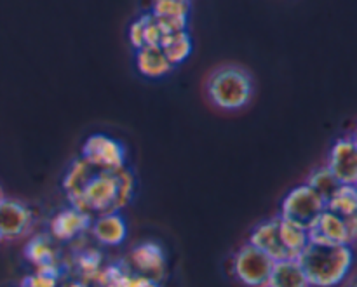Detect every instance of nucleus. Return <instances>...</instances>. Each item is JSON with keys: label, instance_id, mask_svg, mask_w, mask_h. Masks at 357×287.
<instances>
[{"label": "nucleus", "instance_id": "1", "mask_svg": "<svg viewBox=\"0 0 357 287\" xmlns=\"http://www.w3.org/2000/svg\"><path fill=\"white\" fill-rule=\"evenodd\" d=\"M296 261L302 267L309 286L337 287L351 272L354 253L351 246L309 239Z\"/></svg>", "mask_w": 357, "mask_h": 287}, {"label": "nucleus", "instance_id": "2", "mask_svg": "<svg viewBox=\"0 0 357 287\" xmlns=\"http://www.w3.org/2000/svg\"><path fill=\"white\" fill-rule=\"evenodd\" d=\"M253 77L239 65H223L209 73L206 80L208 100L220 110L237 111L248 107L253 98Z\"/></svg>", "mask_w": 357, "mask_h": 287}, {"label": "nucleus", "instance_id": "3", "mask_svg": "<svg viewBox=\"0 0 357 287\" xmlns=\"http://www.w3.org/2000/svg\"><path fill=\"white\" fill-rule=\"evenodd\" d=\"M324 211L326 204L323 199L305 183L298 185L286 194V197L282 199L279 219L309 233Z\"/></svg>", "mask_w": 357, "mask_h": 287}, {"label": "nucleus", "instance_id": "4", "mask_svg": "<svg viewBox=\"0 0 357 287\" xmlns=\"http://www.w3.org/2000/svg\"><path fill=\"white\" fill-rule=\"evenodd\" d=\"M82 159L94 169L114 171L124 167V145L105 134H93L82 146Z\"/></svg>", "mask_w": 357, "mask_h": 287}, {"label": "nucleus", "instance_id": "5", "mask_svg": "<svg viewBox=\"0 0 357 287\" xmlns=\"http://www.w3.org/2000/svg\"><path fill=\"white\" fill-rule=\"evenodd\" d=\"M274 261L253 246H244L234 258V274L248 287L267 286Z\"/></svg>", "mask_w": 357, "mask_h": 287}, {"label": "nucleus", "instance_id": "6", "mask_svg": "<svg viewBox=\"0 0 357 287\" xmlns=\"http://www.w3.org/2000/svg\"><path fill=\"white\" fill-rule=\"evenodd\" d=\"M357 216L352 218H342L331 211H324L321 215L319 222L316 223L309 232V239L326 240V242L342 244V246H351L356 239L357 232Z\"/></svg>", "mask_w": 357, "mask_h": 287}, {"label": "nucleus", "instance_id": "7", "mask_svg": "<svg viewBox=\"0 0 357 287\" xmlns=\"http://www.w3.org/2000/svg\"><path fill=\"white\" fill-rule=\"evenodd\" d=\"M328 171L340 185H356L357 181V143L354 136L340 138L328 155Z\"/></svg>", "mask_w": 357, "mask_h": 287}, {"label": "nucleus", "instance_id": "8", "mask_svg": "<svg viewBox=\"0 0 357 287\" xmlns=\"http://www.w3.org/2000/svg\"><path fill=\"white\" fill-rule=\"evenodd\" d=\"M31 219L30 209L23 202L3 197L0 201V239H20L30 230Z\"/></svg>", "mask_w": 357, "mask_h": 287}, {"label": "nucleus", "instance_id": "9", "mask_svg": "<svg viewBox=\"0 0 357 287\" xmlns=\"http://www.w3.org/2000/svg\"><path fill=\"white\" fill-rule=\"evenodd\" d=\"M190 0H152V17L164 35L187 30Z\"/></svg>", "mask_w": 357, "mask_h": 287}, {"label": "nucleus", "instance_id": "10", "mask_svg": "<svg viewBox=\"0 0 357 287\" xmlns=\"http://www.w3.org/2000/svg\"><path fill=\"white\" fill-rule=\"evenodd\" d=\"M250 246L257 247L258 251L267 254L272 261L295 260V258H291V254L288 253L284 244H282L281 233H279V218L260 223V225L251 232Z\"/></svg>", "mask_w": 357, "mask_h": 287}, {"label": "nucleus", "instance_id": "11", "mask_svg": "<svg viewBox=\"0 0 357 287\" xmlns=\"http://www.w3.org/2000/svg\"><path fill=\"white\" fill-rule=\"evenodd\" d=\"M91 223L93 222H91L89 212L82 211V209L70 208L65 209V211H59L52 218L51 232L58 239L70 240L79 235V233L86 232L87 228H91Z\"/></svg>", "mask_w": 357, "mask_h": 287}, {"label": "nucleus", "instance_id": "12", "mask_svg": "<svg viewBox=\"0 0 357 287\" xmlns=\"http://www.w3.org/2000/svg\"><path fill=\"white\" fill-rule=\"evenodd\" d=\"M91 230L98 242L105 246H119L128 237V225L117 212H105L96 222L91 223Z\"/></svg>", "mask_w": 357, "mask_h": 287}, {"label": "nucleus", "instance_id": "13", "mask_svg": "<svg viewBox=\"0 0 357 287\" xmlns=\"http://www.w3.org/2000/svg\"><path fill=\"white\" fill-rule=\"evenodd\" d=\"M136 68L143 77L160 79V77L167 75L174 66L166 58L162 49L157 45H145L136 51Z\"/></svg>", "mask_w": 357, "mask_h": 287}, {"label": "nucleus", "instance_id": "14", "mask_svg": "<svg viewBox=\"0 0 357 287\" xmlns=\"http://www.w3.org/2000/svg\"><path fill=\"white\" fill-rule=\"evenodd\" d=\"M268 287H310L296 260L274 261L267 281Z\"/></svg>", "mask_w": 357, "mask_h": 287}, {"label": "nucleus", "instance_id": "15", "mask_svg": "<svg viewBox=\"0 0 357 287\" xmlns=\"http://www.w3.org/2000/svg\"><path fill=\"white\" fill-rule=\"evenodd\" d=\"M132 263L136 268L142 272H150V274H159L164 268L166 258H164V251L160 249L159 244L155 242H143L138 247H135L131 253Z\"/></svg>", "mask_w": 357, "mask_h": 287}, {"label": "nucleus", "instance_id": "16", "mask_svg": "<svg viewBox=\"0 0 357 287\" xmlns=\"http://www.w3.org/2000/svg\"><path fill=\"white\" fill-rule=\"evenodd\" d=\"M160 49L166 54V58L169 59L171 65L176 66L190 56L192 38L187 30L174 31V33L164 35L162 42H160Z\"/></svg>", "mask_w": 357, "mask_h": 287}, {"label": "nucleus", "instance_id": "17", "mask_svg": "<svg viewBox=\"0 0 357 287\" xmlns=\"http://www.w3.org/2000/svg\"><path fill=\"white\" fill-rule=\"evenodd\" d=\"M328 211L342 216V218H352L357 212V194L356 185H340L333 197L326 202Z\"/></svg>", "mask_w": 357, "mask_h": 287}, {"label": "nucleus", "instance_id": "18", "mask_svg": "<svg viewBox=\"0 0 357 287\" xmlns=\"http://www.w3.org/2000/svg\"><path fill=\"white\" fill-rule=\"evenodd\" d=\"M307 185H309V187L312 188V190L316 192L321 199H323L324 204H326V202L333 197L335 192L340 188V183H338L337 178H335L333 174L328 171L326 166L321 167V169H317V171H314V173L310 174Z\"/></svg>", "mask_w": 357, "mask_h": 287}, {"label": "nucleus", "instance_id": "19", "mask_svg": "<svg viewBox=\"0 0 357 287\" xmlns=\"http://www.w3.org/2000/svg\"><path fill=\"white\" fill-rule=\"evenodd\" d=\"M279 233H281L282 244L286 246L288 253L291 254V258H298V254L302 253L303 247L309 242V233L303 232L298 226H293L289 223L279 219Z\"/></svg>", "mask_w": 357, "mask_h": 287}, {"label": "nucleus", "instance_id": "20", "mask_svg": "<svg viewBox=\"0 0 357 287\" xmlns=\"http://www.w3.org/2000/svg\"><path fill=\"white\" fill-rule=\"evenodd\" d=\"M24 256L31 261L33 265L38 267H44V265L52 263V249L51 244L45 240V237H35L33 240H30L24 249Z\"/></svg>", "mask_w": 357, "mask_h": 287}, {"label": "nucleus", "instance_id": "21", "mask_svg": "<svg viewBox=\"0 0 357 287\" xmlns=\"http://www.w3.org/2000/svg\"><path fill=\"white\" fill-rule=\"evenodd\" d=\"M162 38L164 33L159 28V24H157V21L153 20L152 14H146L145 31H143V42H145V45H157V47H160ZM145 45H143V47H145Z\"/></svg>", "mask_w": 357, "mask_h": 287}, {"label": "nucleus", "instance_id": "22", "mask_svg": "<svg viewBox=\"0 0 357 287\" xmlns=\"http://www.w3.org/2000/svg\"><path fill=\"white\" fill-rule=\"evenodd\" d=\"M145 23L146 14H143V16H139L138 20H136L135 23H131V26H129V42H131V45L135 47V51H138V49H142L143 45H145V42H143Z\"/></svg>", "mask_w": 357, "mask_h": 287}, {"label": "nucleus", "instance_id": "23", "mask_svg": "<svg viewBox=\"0 0 357 287\" xmlns=\"http://www.w3.org/2000/svg\"><path fill=\"white\" fill-rule=\"evenodd\" d=\"M129 287H159V286H157L155 282L149 277H136L135 281H131Z\"/></svg>", "mask_w": 357, "mask_h": 287}, {"label": "nucleus", "instance_id": "24", "mask_svg": "<svg viewBox=\"0 0 357 287\" xmlns=\"http://www.w3.org/2000/svg\"><path fill=\"white\" fill-rule=\"evenodd\" d=\"M3 199V194H2V188H0V201H2Z\"/></svg>", "mask_w": 357, "mask_h": 287}, {"label": "nucleus", "instance_id": "25", "mask_svg": "<svg viewBox=\"0 0 357 287\" xmlns=\"http://www.w3.org/2000/svg\"><path fill=\"white\" fill-rule=\"evenodd\" d=\"M68 287H82V286H79V284H72V286H68Z\"/></svg>", "mask_w": 357, "mask_h": 287}, {"label": "nucleus", "instance_id": "26", "mask_svg": "<svg viewBox=\"0 0 357 287\" xmlns=\"http://www.w3.org/2000/svg\"><path fill=\"white\" fill-rule=\"evenodd\" d=\"M0 240H2V239H0Z\"/></svg>", "mask_w": 357, "mask_h": 287}]
</instances>
